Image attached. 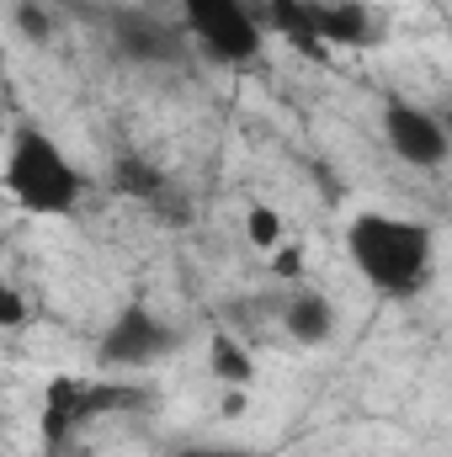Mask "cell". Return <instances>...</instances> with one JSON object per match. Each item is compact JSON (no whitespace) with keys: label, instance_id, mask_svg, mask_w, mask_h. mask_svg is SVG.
I'll return each instance as SVG.
<instances>
[{"label":"cell","instance_id":"obj_7","mask_svg":"<svg viewBox=\"0 0 452 457\" xmlns=\"http://www.w3.org/2000/svg\"><path fill=\"white\" fill-rule=\"evenodd\" d=\"M383 138H389V149H394L399 160H410V165H442V160H448V133H442V122L431 112H421V107H410V102H389V107H383Z\"/></svg>","mask_w":452,"mask_h":457},{"label":"cell","instance_id":"obj_11","mask_svg":"<svg viewBox=\"0 0 452 457\" xmlns=\"http://www.w3.org/2000/svg\"><path fill=\"white\" fill-rule=\"evenodd\" d=\"M213 372L224 378L229 388H245V383H250V372H255V361L245 356V345H239V341L219 336V341H213Z\"/></svg>","mask_w":452,"mask_h":457},{"label":"cell","instance_id":"obj_13","mask_svg":"<svg viewBox=\"0 0 452 457\" xmlns=\"http://www.w3.org/2000/svg\"><path fill=\"white\" fill-rule=\"evenodd\" d=\"M245 234H250V245L277 250V245H282V213H272V208H250V213H245Z\"/></svg>","mask_w":452,"mask_h":457},{"label":"cell","instance_id":"obj_14","mask_svg":"<svg viewBox=\"0 0 452 457\" xmlns=\"http://www.w3.org/2000/svg\"><path fill=\"white\" fill-rule=\"evenodd\" d=\"M27 320V298L16 293V287H0V330H11V325H21Z\"/></svg>","mask_w":452,"mask_h":457},{"label":"cell","instance_id":"obj_12","mask_svg":"<svg viewBox=\"0 0 452 457\" xmlns=\"http://www.w3.org/2000/svg\"><path fill=\"white\" fill-rule=\"evenodd\" d=\"M117 32H122V43H128L133 54H155V48H165V32H160V27H149V21H138L133 11H122V16H117Z\"/></svg>","mask_w":452,"mask_h":457},{"label":"cell","instance_id":"obj_18","mask_svg":"<svg viewBox=\"0 0 452 457\" xmlns=\"http://www.w3.org/2000/svg\"><path fill=\"white\" fill-rule=\"evenodd\" d=\"M0 144H5V122H0Z\"/></svg>","mask_w":452,"mask_h":457},{"label":"cell","instance_id":"obj_2","mask_svg":"<svg viewBox=\"0 0 452 457\" xmlns=\"http://www.w3.org/2000/svg\"><path fill=\"white\" fill-rule=\"evenodd\" d=\"M5 192L27 208V213H70L80 203V170L64 160V149L43 133V128H16L11 149H5Z\"/></svg>","mask_w":452,"mask_h":457},{"label":"cell","instance_id":"obj_4","mask_svg":"<svg viewBox=\"0 0 452 457\" xmlns=\"http://www.w3.org/2000/svg\"><path fill=\"white\" fill-rule=\"evenodd\" d=\"M144 394H133V388H107V383H80V378H59V383H48V399H43V436H48V447H59L80 420H91V415H102V410H128V404H138Z\"/></svg>","mask_w":452,"mask_h":457},{"label":"cell","instance_id":"obj_15","mask_svg":"<svg viewBox=\"0 0 452 457\" xmlns=\"http://www.w3.org/2000/svg\"><path fill=\"white\" fill-rule=\"evenodd\" d=\"M272 271H277V277H304V255H298L293 245H277V255H272Z\"/></svg>","mask_w":452,"mask_h":457},{"label":"cell","instance_id":"obj_5","mask_svg":"<svg viewBox=\"0 0 452 457\" xmlns=\"http://www.w3.org/2000/svg\"><path fill=\"white\" fill-rule=\"evenodd\" d=\"M171 330L144 309V303H128L113 320V330L102 336V361L107 367H144V361H160L171 351Z\"/></svg>","mask_w":452,"mask_h":457},{"label":"cell","instance_id":"obj_8","mask_svg":"<svg viewBox=\"0 0 452 457\" xmlns=\"http://www.w3.org/2000/svg\"><path fill=\"white\" fill-rule=\"evenodd\" d=\"M282 325H288V336L298 345H325L336 336V309H331L325 293H298V298L288 303Z\"/></svg>","mask_w":452,"mask_h":457},{"label":"cell","instance_id":"obj_3","mask_svg":"<svg viewBox=\"0 0 452 457\" xmlns=\"http://www.w3.org/2000/svg\"><path fill=\"white\" fill-rule=\"evenodd\" d=\"M181 16L192 37L224 64H245L261 54V21L245 0H181Z\"/></svg>","mask_w":452,"mask_h":457},{"label":"cell","instance_id":"obj_16","mask_svg":"<svg viewBox=\"0 0 452 457\" xmlns=\"http://www.w3.org/2000/svg\"><path fill=\"white\" fill-rule=\"evenodd\" d=\"M16 27H21L27 37H48V16H43L38 5H21V11H16Z\"/></svg>","mask_w":452,"mask_h":457},{"label":"cell","instance_id":"obj_1","mask_svg":"<svg viewBox=\"0 0 452 457\" xmlns=\"http://www.w3.org/2000/svg\"><path fill=\"white\" fill-rule=\"evenodd\" d=\"M346 250H351L356 271L389 298H410L431 282V228L415 219L362 213L346 228Z\"/></svg>","mask_w":452,"mask_h":457},{"label":"cell","instance_id":"obj_9","mask_svg":"<svg viewBox=\"0 0 452 457\" xmlns=\"http://www.w3.org/2000/svg\"><path fill=\"white\" fill-rule=\"evenodd\" d=\"M272 21H277V32L293 43V48H304L309 59H325L331 48H320V37L309 32V16H304V0H272Z\"/></svg>","mask_w":452,"mask_h":457},{"label":"cell","instance_id":"obj_17","mask_svg":"<svg viewBox=\"0 0 452 457\" xmlns=\"http://www.w3.org/2000/svg\"><path fill=\"white\" fill-rule=\"evenodd\" d=\"M192 457H255V453H192Z\"/></svg>","mask_w":452,"mask_h":457},{"label":"cell","instance_id":"obj_6","mask_svg":"<svg viewBox=\"0 0 452 457\" xmlns=\"http://www.w3.org/2000/svg\"><path fill=\"white\" fill-rule=\"evenodd\" d=\"M309 32L320 37V48H362L383 37V21L372 5L362 0H304Z\"/></svg>","mask_w":452,"mask_h":457},{"label":"cell","instance_id":"obj_10","mask_svg":"<svg viewBox=\"0 0 452 457\" xmlns=\"http://www.w3.org/2000/svg\"><path fill=\"white\" fill-rule=\"evenodd\" d=\"M117 187H122L128 197H144V203H160V197H165V176H160L155 165H144V160H122V165H117Z\"/></svg>","mask_w":452,"mask_h":457}]
</instances>
